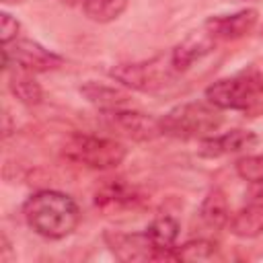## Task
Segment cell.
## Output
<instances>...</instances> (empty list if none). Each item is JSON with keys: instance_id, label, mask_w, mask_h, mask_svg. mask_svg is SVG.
Returning <instances> with one entry per match:
<instances>
[{"instance_id": "cell-1", "label": "cell", "mask_w": 263, "mask_h": 263, "mask_svg": "<svg viewBox=\"0 0 263 263\" xmlns=\"http://www.w3.org/2000/svg\"><path fill=\"white\" fill-rule=\"evenodd\" d=\"M23 218L35 234L47 240H62L78 228L82 214L68 193L58 189H39L25 199Z\"/></svg>"}, {"instance_id": "cell-2", "label": "cell", "mask_w": 263, "mask_h": 263, "mask_svg": "<svg viewBox=\"0 0 263 263\" xmlns=\"http://www.w3.org/2000/svg\"><path fill=\"white\" fill-rule=\"evenodd\" d=\"M205 101L222 111H238L249 117L263 113V74L247 66L232 76L214 80L205 88Z\"/></svg>"}, {"instance_id": "cell-3", "label": "cell", "mask_w": 263, "mask_h": 263, "mask_svg": "<svg viewBox=\"0 0 263 263\" xmlns=\"http://www.w3.org/2000/svg\"><path fill=\"white\" fill-rule=\"evenodd\" d=\"M222 123V109L210 101H185L160 117V132L177 140H201L218 132Z\"/></svg>"}, {"instance_id": "cell-4", "label": "cell", "mask_w": 263, "mask_h": 263, "mask_svg": "<svg viewBox=\"0 0 263 263\" xmlns=\"http://www.w3.org/2000/svg\"><path fill=\"white\" fill-rule=\"evenodd\" d=\"M109 76L123 88L138 92H164L183 74L173 66L171 53H160L144 62H125L109 70Z\"/></svg>"}, {"instance_id": "cell-5", "label": "cell", "mask_w": 263, "mask_h": 263, "mask_svg": "<svg viewBox=\"0 0 263 263\" xmlns=\"http://www.w3.org/2000/svg\"><path fill=\"white\" fill-rule=\"evenodd\" d=\"M62 152L66 160L95 171L115 168L127 156V148L119 140L92 134H72Z\"/></svg>"}, {"instance_id": "cell-6", "label": "cell", "mask_w": 263, "mask_h": 263, "mask_svg": "<svg viewBox=\"0 0 263 263\" xmlns=\"http://www.w3.org/2000/svg\"><path fill=\"white\" fill-rule=\"evenodd\" d=\"M64 64V58L39 41L33 39H16L10 45H2V70H25L31 74L58 70Z\"/></svg>"}, {"instance_id": "cell-7", "label": "cell", "mask_w": 263, "mask_h": 263, "mask_svg": "<svg viewBox=\"0 0 263 263\" xmlns=\"http://www.w3.org/2000/svg\"><path fill=\"white\" fill-rule=\"evenodd\" d=\"M144 203H146V193H142L140 187H136L123 179L105 181L95 191V205L107 216L136 212Z\"/></svg>"}, {"instance_id": "cell-8", "label": "cell", "mask_w": 263, "mask_h": 263, "mask_svg": "<svg viewBox=\"0 0 263 263\" xmlns=\"http://www.w3.org/2000/svg\"><path fill=\"white\" fill-rule=\"evenodd\" d=\"M103 242L109 253L123 263L152 261L158 259V251L150 242L146 230L144 232H123V230H105Z\"/></svg>"}, {"instance_id": "cell-9", "label": "cell", "mask_w": 263, "mask_h": 263, "mask_svg": "<svg viewBox=\"0 0 263 263\" xmlns=\"http://www.w3.org/2000/svg\"><path fill=\"white\" fill-rule=\"evenodd\" d=\"M259 21V10L257 8H240L228 14H212L203 21V29L208 35L220 43V41H234L245 35H249Z\"/></svg>"}, {"instance_id": "cell-10", "label": "cell", "mask_w": 263, "mask_h": 263, "mask_svg": "<svg viewBox=\"0 0 263 263\" xmlns=\"http://www.w3.org/2000/svg\"><path fill=\"white\" fill-rule=\"evenodd\" d=\"M109 119V125L113 129H117L119 134H123L125 138L134 140V142H150L158 136H162L160 132V117L142 113V111H134V109H117V111H109L105 113Z\"/></svg>"}, {"instance_id": "cell-11", "label": "cell", "mask_w": 263, "mask_h": 263, "mask_svg": "<svg viewBox=\"0 0 263 263\" xmlns=\"http://www.w3.org/2000/svg\"><path fill=\"white\" fill-rule=\"evenodd\" d=\"M257 144V134L251 129H230L224 134H212L199 140L197 154L201 158H222L228 154L245 152Z\"/></svg>"}, {"instance_id": "cell-12", "label": "cell", "mask_w": 263, "mask_h": 263, "mask_svg": "<svg viewBox=\"0 0 263 263\" xmlns=\"http://www.w3.org/2000/svg\"><path fill=\"white\" fill-rule=\"evenodd\" d=\"M216 47V41L208 35V31L201 27L199 31L191 33L189 37H185L181 43H177L168 53L173 60V66L185 74L193 64H197L199 60H203L212 49Z\"/></svg>"}, {"instance_id": "cell-13", "label": "cell", "mask_w": 263, "mask_h": 263, "mask_svg": "<svg viewBox=\"0 0 263 263\" xmlns=\"http://www.w3.org/2000/svg\"><path fill=\"white\" fill-rule=\"evenodd\" d=\"M80 95L95 105L99 111L109 113V111H117L123 109L129 103V95L125 88L121 86H113L107 82H97V80H86L80 84Z\"/></svg>"}, {"instance_id": "cell-14", "label": "cell", "mask_w": 263, "mask_h": 263, "mask_svg": "<svg viewBox=\"0 0 263 263\" xmlns=\"http://www.w3.org/2000/svg\"><path fill=\"white\" fill-rule=\"evenodd\" d=\"M146 234L154 245V249L158 251V259H171L173 249L177 247L181 234V224L173 216H158L148 224Z\"/></svg>"}, {"instance_id": "cell-15", "label": "cell", "mask_w": 263, "mask_h": 263, "mask_svg": "<svg viewBox=\"0 0 263 263\" xmlns=\"http://www.w3.org/2000/svg\"><path fill=\"white\" fill-rule=\"evenodd\" d=\"M197 216L201 220V224L210 230H222L224 226H228L230 222V208H228V199L226 193L220 187H212L205 197L199 203Z\"/></svg>"}, {"instance_id": "cell-16", "label": "cell", "mask_w": 263, "mask_h": 263, "mask_svg": "<svg viewBox=\"0 0 263 263\" xmlns=\"http://www.w3.org/2000/svg\"><path fill=\"white\" fill-rule=\"evenodd\" d=\"M230 232L238 238H257L263 234V203L249 201L234 216H230Z\"/></svg>"}, {"instance_id": "cell-17", "label": "cell", "mask_w": 263, "mask_h": 263, "mask_svg": "<svg viewBox=\"0 0 263 263\" xmlns=\"http://www.w3.org/2000/svg\"><path fill=\"white\" fill-rule=\"evenodd\" d=\"M8 88H10L12 97L27 107H35L43 101V88L31 72L14 70L8 78Z\"/></svg>"}, {"instance_id": "cell-18", "label": "cell", "mask_w": 263, "mask_h": 263, "mask_svg": "<svg viewBox=\"0 0 263 263\" xmlns=\"http://www.w3.org/2000/svg\"><path fill=\"white\" fill-rule=\"evenodd\" d=\"M80 6L88 21L107 25L117 21L125 12L127 0H80Z\"/></svg>"}, {"instance_id": "cell-19", "label": "cell", "mask_w": 263, "mask_h": 263, "mask_svg": "<svg viewBox=\"0 0 263 263\" xmlns=\"http://www.w3.org/2000/svg\"><path fill=\"white\" fill-rule=\"evenodd\" d=\"M216 255H218L216 242H212L208 238H193V240L183 242L181 247H175L171 259H175V261H210Z\"/></svg>"}, {"instance_id": "cell-20", "label": "cell", "mask_w": 263, "mask_h": 263, "mask_svg": "<svg viewBox=\"0 0 263 263\" xmlns=\"http://www.w3.org/2000/svg\"><path fill=\"white\" fill-rule=\"evenodd\" d=\"M236 175L247 183L263 181V154H249L236 160L234 164Z\"/></svg>"}, {"instance_id": "cell-21", "label": "cell", "mask_w": 263, "mask_h": 263, "mask_svg": "<svg viewBox=\"0 0 263 263\" xmlns=\"http://www.w3.org/2000/svg\"><path fill=\"white\" fill-rule=\"evenodd\" d=\"M18 31H21V23L10 14V12H0V41L2 45H10L12 41L18 39Z\"/></svg>"}, {"instance_id": "cell-22", "label": "cell", "mask_w": 263, "mask_h": 263, "mask_svg": "<svg viewBox=\"0 0 263 263\" xmlns=\"http://www.w3.org/2000/svg\"><path fill=\"white\" fill-rule=\"evenodd\" d=\"M0 261L2 263H14L16 261V253H14L12 242L8 240L6 232L0 234Z\"/></svg>"}, {"instance_id": "cell-23", "label": "cell", "mask_w": 263, "mask_h": 263, "mask_svg": "<svg viewBox=\"0 0 263 263\" xmlns=\"http://www.w3.org/2000/svg\"><path fill=\"white\" fill-rule=\"evenodd\" d=\"M249 201H253V203H263V181H259V183H249Z\"/></svg>"}, {"instance_id": "cell-24", "label": "cell", "mask_w": 263, "mask_h": 263, "mask_svg": "<svg viewBox=\"0 0 263 263\" xmlns=\"http://www.w3.org/2000/svg\"><path fill=\"white\" fill-rule=\"evenodd\" d=\"M2 4H10V6H16V4H23L25 0H0Z\"/></svg>"}, {"instance_id": "cell-25", "label": "cell", "mask_w": 263, "mask_h": 263, "mask_svg": "<svg viewBox=\"0 0 263 263\" xmlns=\"http://www.w3.org/2000/svg\"><path fill=\"white\" fill-rule=\"evenodd\" d=\"M64 6H76V4H80V0H60Z\"/></svg>"}]
</instances>
